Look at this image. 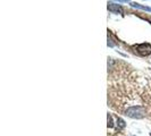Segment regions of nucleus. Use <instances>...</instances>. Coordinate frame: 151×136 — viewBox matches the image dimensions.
<instances>
[{"mask_svg":"<svg viewBox=\"0 0 151 136\" xmlns=\"http://www.w3.org/2000/svg\"><path fill=\"white\" fill-rule=\"evenodd\" d=\"M136 52L141 56H148L151 53V45L149 43H142V44H137L134 47Z\"/></svg>","mask_w":151,"mask_h":136,"instance_id":"obj_1","label":"nucleus"},{"mask_svg":"<svg viewBox=\"0 0 151 136\" xmlns=\"http://www.w3.org/2000/svg\"><path fill=\"white\" fill-rule=\"evenodd\" d=\"M108 10L111 13H115V14H123L124 13V9L122 8L121 5H116V4H109Z\"/></svg>","mask_w":151,"mask_h":136,"instance_id":"obj_2","label":"nucleus"},{"mask_svg":"<svg viewBox=\"0 0 151 136\" xmlns=\"http://www.w3.org/2000/svg\"><path fill=\"white\" fill-rule=\"evenodd\" d=\"M131 6H132V7H134V8H139V9H142V10H145V11H149V13H151V7L142 6V5L136 4V2H132V5H131Z\"/></svg>","mask_w":151,"mask_h":136,"instance_id":"obj_3","label":"nucleus"},{"mask_svg":"<svg viewBox=\"0 0 151 136\" xmlns=\"http://www.w3.org/2000/svg\"><path fill=\"white\" fill-rule=\"evenodd\" d=\"M115 1H118V2H123V4H127V2H129V0H115Z\"/></svg>","mask_w":151,"mask_h":136,"instance_id":"obj_4","label":"nucleus"}]
</instances>
